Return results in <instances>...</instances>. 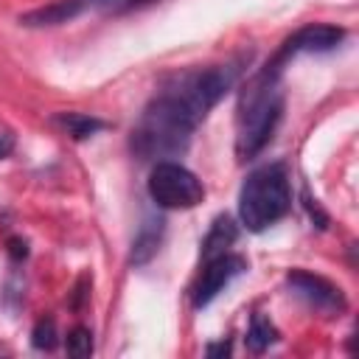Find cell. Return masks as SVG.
Returning a JSON list of instances; mask_svg holds the SVG:
<instances>
[{"instance_id":"cell-14","label":"cell","mask_w":359,"mask_h":359,"mask_svg":"<svg viewBox=\"0 0 359 359\" xmlns=\"http://www.w3.org/2000/svg\"><path fill=\"white\" fill-rule=\"evenodd\" d=\"M65 351H67L70 356H76V359L90 356V353H93V331L84 328V325H76V328L67 334V339H65Z\"/></svg>"},{"instance_id":"cell-17","label":"cell","mask_w":359,"mask_h":359,"mask_svg":"<svg viewBox=\"0 0 359 359\" xmlns=\"http://www.w3.org/2000/svg\"><path fill=\"white\" fill-rule=\"evenodd\" d=\"M219 353H230V342H219V345H208V356H219Z\"/></svg>"},{"instance_id":"cell-6","label":"cell","mask_w":359,"mask_h":359,"mask_svg":"<svg viewBox=\"0 0 359 359\" xmlns=\"http://www.w3.org/2000/svg\"><path fill=\"white\" fill-rule=\"evenodd\" d=\"M345 39V31L337 28V25H328V22H311V25H303L297 28L280 48L278 53L272 56V65L283 70V65L300 53H325V50H334L339 42Z\"/></svg>"},{"instance_id":"cell-15","label":"cell","mask_w":359,"mask_h":359,"mask_svg":"<svg viewBox=\"0 0 359 359\" xmlns=\"http://www.w3.org/2000/svg\"><path fill=\"white\" fill-rule=\"evenodd\" d=\"M146 3H154V0H90V8L104 11V14H121V11L140 8Z\"/></svg>"},{"instance_id":"cell-11","label":"cell","mask_w":359,"mask_h":359,"mask_svg":"<svg viewBox=\"0 0 359 359\" xmlns=\"http://www.w3.org/2000/svg\"><path fill=\"white\" fill-rule=\"evenodd\" d=\"M53 123L62 126L73 140H84V137H93L95 132H101L107 123L95 115H87V112H59L53 115Z\"/></svg>"},{"instance_id":"cell-9","label":"cell","mask_w":359,"mask_h":359,"mask_svg":"<svg viewBox=\"0 0 359 359\" xmlns=\"http://www.w3.org/2000/svg\"><path fill=\"white\" fill-rule=\"evenodd\" d=\"M160 241H163V219H146L132 241V252H129V264L135 266H143L149 264L157 250H160Z\"/></svg>"},{"instance_id":"cell-5","label":"cell","mask_w":359,"mask_h":359,"mask_svg":"<svg viewBox=\"0 0 359 359\" xmlns=\"http://www.w3.org/2000/svg\"><path fill=\"white\" fill-rule=\"evenodd\" d=\"M286 283L309 309H314L325 317H339L348 309V300H345L342 289L337 283H331L328 278H323V275H314V272H306V269H292L286 275Z\"/></svg>"},{"instance_id":"cell-8","label":"cell","mask_w":359,"mask_h":359,"mask_svg":"<svg viewBox=\"0 0 359 359\" xmlns=\"http://www.w3.org/2000/svg\"><path fill=\"white\" fill-rule=\"evenodd\" d=\"M90 11V0H56L50 6H42L36 11H28L20 17L22 25H31V28H45V25H62V22H70L76 20L79 14Z\"/></svg>"},{"instance_id":"cell-16","label":"cell","mask_w":359,"mask_h":359,"mask_svg":"<svg viewBox=\"0 0 359 359\" xmlns=\"http://www.w3.org/2000/svg\"><path fill=\"white\" fill-rule=\"evenodd\" d=\"M8 255L11 261H22L28 255V244L22 238H8Z\"/></svg>"},{"instance_id":"cell-4","label":"cell","mask_w":359,"mask_h":359,"mask_svg":"<svg viewBox=\"0 0 359 359\" xmlns=\"http://www.w3.org/2000/svg\"><path fill=\"white\" fill-rule=\"evenodd\" d=\"M149 196L154 199L157 208L185 210L205 199V185L185 165L171 160H157L149 174Z\"/></svg>"},{"instance_id":"cell-7","label":"cell","mask_w":359,"mask_h":359,"mask_svg":"<svg viewBox=\"0 0 359 359\" xmlns=\"http://www.w3.org/2000/svg\"><path fill=\"white\" fill-rule=\"evenodd\" d=\"M247 269V261L241 255H233V252H222L216 258H208L194 289H191V300H194V309H202L208 306L233 278H238L241 272Z\"/></svg>"},{"instance_id":"cell-2","label":"cell","mask_w":359,"mask_h":359,"mask_svg":"<svg viewBox=\"0 0 359 359\" xmlns=\"http://www.w3.org/2000/svg\"><path fill=\"white\" fill-rule=\"evenodd\" d=\"M283 112V90H280V67L266 62L261 73H255L238 98L236 115V154L241 160L255 157L272 137Z\"/></svg>"},{"instance_id":"cell-12","label":"cell","mask_w":359,"mask_h":359,"mask_svg":"<svg viewBox=\"0 0 359 359\" xmlns=\"http://www.w3.org/2000/svg\"><path fill=\"white\" fill-rule=\"evenodd\" d=\"M275 339H278V328H275L264 314H252L250 328H247V337H244L247 348H250L252 353H264Z\"/></svg>"},{"instance_id":"cell-1","label":"cell","mask_w":359,"mask_h":359,"mask_svg":"<svg viewBox=\"0 0 359 359\" xmlns=\"http://www.w3.org/2000/svg\"><path fill=\"white\" fill-rule=\"evenodd\" d=\"M236 79L238 65H213L165 79L132 129V151L140 160L182 154L194 129L227 95Z\"/></svg>"},{"instance_id":"cell-13","label":"cell","mask_w":359,"mask_h":359,"mask_svg":"<svg viewBox=\"0 0 359 359\" xmlns=\"http://www.w3.org/2000/svg\"><path fill=\"white\" fill-rule=\"evenodd\" d=\"M56 323H53V317H39L36 320V325H34V331H31V345L36 348V351H53L56 348Z\"/></svg>"},{"instance_id":"cell-3","label":"cell","mask_w":359,"mask_h":359,"mask_svg":"<svg viewBox=\"0 0 359 359\" xmlns=\"http://www.w3.org/2000/svg\"><path fill=\"white\" fill-rule=\"evenodd\" d=\"M292 208V188L286 168L280 163L252 171L238 194V219L250 233H261Z\"/></svg>"},{"instance_id":"cell-18","label":"cell","mask_w":359,"mask_h":359,"mask_svg":"<svg viewBox=\"0 0 359 359\" xmlns=\"http://www.w3.org/2000/svg\"><path fill=\"white\" fill-rule=\"evenodd\" d=\"M11 146H14V137H11V135H3V137H0V157H6V154L11 151Z\"/></svg>"},{"instance_id":"cell-10","label":"cell","mask_w":359,"mask_h":359,"mask_svg":"<svg viewBox=\"0 0 359 359\" xmlns=\"http://www.w3.org/2000/svg\"><path fill=\"white\" fill-rule=\"evenodd\" d=\"M236 238H238L236 222H233L227 213H224V216H216L213 224H210V230H208V236H205V241H202V258L208 261V258H216V255L227 252V247H230Z\"/></svg>"}]
</instances>
